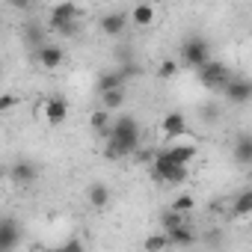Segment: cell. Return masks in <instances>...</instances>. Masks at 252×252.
I'll use <instances>...</instances> for the list:
<instances>
[{"label": "cell", "mask_w": 252, "mask_h": 252, "mask_svg": "<svg viewBox=\"0 0 252 252\" xmlns=\"http://www.w3.org/2000/svg\"><path fill=\"white\" fill-rule=\"evenodd\" d=\"M15 107H18V98L15 95H0V116L9 113V110H15Z\"/></svg>", "instance_id": "484cf974"}, {"label": "cell", "mask_w": 252, "mask_h": 252, "mask_svg": "<svg viewBox=\"0 0 252 252\" xmlns=\"http://www.w3.org/2000/svg\"><path fill=\"white\" fill-rule=\"evenodd\" d=\"M131 18H134V24L137 27H152L155 24V18H158V9H155V3H137L134 9H131Z\"/></svg>", "instance_id": "2e32d148"}, {"label": "cell", "mask_w": 252, "mask_h": 252, "mask_svg": "<svg viewBox=\"0 0 252 252\" xmlns=\"http://www.w3.org/2000/svg\"><path fill=\"white\" fill-rule=\"evenodd\" d=\"M152 175L163 184H184L190 178V169H187V163H175L163 152H158L155 160H152Z\"/></svg>", "instance_id": "7a4b0ae2"}, {"label": "cell", "mask_w": 252, "mask_h": 252, "mask_svg": "<svg viewBox=\"0 0 252 252\" xmlns=\"http://www.w3.org/2000/svg\"><path fill=\"white\" fill-rule=\"evenodd\" d=\"M60 249H63V252H77V249H83V243H80V240H65Z\"/></svg>", "instance_id": "83f0119b"}, {"label": "cell", "mask_w": 252, "mask_h": 252, "mask_svg": "<svg viewBox=\"0 0 252 252\" xmlns=\"http://www.w3.org/2000/svg\"><path fill=\"white\" fill-rule=\"evenodd\" d=\"M160 131H163L169 140H184V134H187V119H184V113H181V110L166 113L163 122H160Z\"/></svg>", "instance_id": "9c48e42d"}, {"label": "cell", "mask_w": 252, "mask_h": 252, "mask_svg": "<svg viewBox=\"0 0 252 252\" xmlns=\"http://www.w3.org/2000/svg\"><path fill=\"white\" fill-rule=\"evenodd\" d=\"M234 217H249L252 214V190H243L237 199H234Z\"/></svg>", "instance_id": "44dd1931"}, {"label": "cell", "mask_w": 252, "mask_h": 252, "mask_svg": "<svg viewBox=\"0 0 252 252\" xmlns=\"http://www.w3.org/2000/svg\"><path fill=\"white\" fill-rule=\"evenodd\" d=\"M3 181H6V172H3V169H0V184H3Z\"/></svg>", "instance_id": "f1b7e54d"}, {"label": "cell", "mask_w": 252, "mask_h": 252, "mask_svg": "<svg viewBox=\"0 0 252 252\" xmlns=\"http://www.w3.org/2000/svg\"><path fill=\"white\" fill-rule=\"evenodd\" d=\"M193 208H196V199H193L190 193H181V196L172 199V211H178V214H184V217H187Z\"/></svg>", "instance_id": "7402d4cb"}, {"label": "cell", "mask_w": 252, "mask_h": 252, "mask_svg": "<svg viewBox=\"0 0 252 252\" xmlns=\"http://www.w3.org/2000/svg\"><path fill=\"white\" fill-rule=\"evenodd\" d=\"M196 146L193 143H175V146H169V149H163V155L169 158V160H175V163H190L193 158H196Z\"/></svg>", "instance_id": "5bb4252c"}, {"label": "cell", "mask_w": 252, "mask_h": 252, "mask_svg": "<svg viewBox=\"0 0 252 252\" xmlns=\"http://www.w3.org/2000/svg\"><path fill=\"white\" fill-rule=\"evenodd\" d=\"M149 3H163V0H149Z\"/></svg>", "instance_id": "f546056e"}, {"label": "cell", "mask_w": 252, "mask_h": 252, "mask_svg": "<svg viewBox=\"0 0 252 252\" xmlns=\"http://www.w3.org/2000/svg\"><path fill=\"white\" fill-rule=\"evenodd\" d=\"M149 252H158V249H166L169 246V240H166V234H152V237H146V243H143Z\"/></svg>", "instance_id": "cb8c5ba5"}, {"label": "cell", "mask_w": 252, "mask_h": 252, "mask_svg": "<svg viewBox=\"0 0 252 252\" xmlns=\"http://www.w3.org/2000/svg\"><path fill=\"white\" fill-rule=\"evenodd\" d=\"M18 240H21V222L12 220V217H3L0 220V252L15 249Z\"/></svg>", "instance_id": "ba28073f"}, {"label": "cell", "mask_w": 252, "mask_h": 252, "mask_svg": "<svg viewBox=\"0 0 252 252\" xmlns=\"http://www.w3.org/2000/svg\"><path fill=\"white\" fill-rule=\"evenodd\" d=\"M80 6L77 3H71V0H63V3H57L54 9H51V27L57 30L60 24H68V21H80Z\"/></svg>", "instance_id": "30bf717a"}, {"label": "cell", "mask_w": 252, "mask_h": 252, "mask_svg": "<svg viewBox=\"0 0 252 252\" xmlns=\"http://www.w3.org/2000/svg\"><path fill=\"white\" fill-rule=\"evenodd\" d=\"M98 24H101V33L104 36L116 39V36L125 33V27H128V15H125V12H107V15H101Z\"/></svg>", "instance_id": "7c38bea8"}, {"label": "cell", "mask_w": 252, "mask_h": 252, "mask_svg": "<svg viewBox=\"0 0 252 252\" xmlns=\"http://www.w3.org/2000/svg\"><path fill=\"white\" fill-rule=\"evenodd\" d=\"M178 68H181V65H178L175 60H163V63L158 65V77H160V80H172V77L178 74Z\"/></svg>", "instance_id": "603a6c76"}, {"label": "cell", "mask_w": 252, "mask_h": 252, "mask_svg": "<svg viewBox=\"0 0 252 252\" xmlns=\"http://www.w3.org/2000/svg\"><path fill=\"white\" fill-rule=\"evenodd\" d=\"M42 113H45V122L57 128V125H63V122L68 119V101H65L63 95H51V98L45 101Z\"/></svg>", "instance_id": "8992f818"}, {"label": "cell", "mask_w": 252, "mask_h": 252, "mask_svg": "<svg viewBox=\"0 0 252 252\" xmlns=\"http://www.w3.org/2000/svg\"><path fill=\"white\" fill-rule=\"evenodd\" d=\"M163 234H166L169 246H193V243H196V234H193V228H190L187 222L172 225V228H163Z\"/></svg>", "instance_id": "4fadbf2b"}, {"label": "cell", "mask_w": 252, "mask_h": 252, "mask_svg": "<svg viewBox=\"0 0 252 252\" xmlns=\"http://www.w3.org/2000/svg\"><path fill=\"white\" fill-rule=\"evenodd\" d=\"M9 178H12L18 187H30V184L39 178V166L30 163V160H18V163L9 169Z\"/></svg>", "instance_id": "8fae6325"}, {"label": "cell", "mask_w": 252, "mask_h": 252, "mask_svg": "<svg viewBox=\"0 0 252 252\" xmlns=\"http://www.w3.org/2000/svg\"><path fill=\"white\" fill-rule=\"evenodd\" d=\"M125 74L119 71V68H110V71H104V74H98V80H95V86H98V92H107V89H125Z\"/></svg>", "instance_id": "e0dca14e"}, {"label": "cell", "mask_w": 252, "mask_h": 252, "mask_svg": "<svg viewBox=\"0 0 252 252\" xmlns=\"http://www.w3.org/2000/svg\"><path fill=\"white\" fill-rule=\"evenodd\" d=\"M33 3H36V0H9V6H12V9H21V12L30 9Z\"/></svg>", "instance_id": "4316f807"}, {"label": "cell", "mask_w": 252, "mask_h": 252, "mask_svg": "<svg viewBox=\"0 0 252 252\" xmlns=\"http://www.w3.org/2000/svg\"><path fill=\"white\" fill-rule=\"evenodd\" d=\"M196 71H199V80H202V86H205V89H211V92H222L225 80L231 77V71H228L222 63H217L214 57H211L208 63H202Z\"/></svg>", "instance_id": "3957f363"}, {"label": "cell", "mask_w": 252, "mask_h": 252, "mask_svg": "<svg viewBox=\"0 0 252 252\" xmlns=\"http://www.w3.org/2000/svg\"><path fill=\"white\" fill-rule=\"evenodd\" d=\"M122 104H125V89H107V92H101V107L104 110L116 113V110H122Z\"/></svg>", "instance_id": "d6986e66"}, {"label": "cell", "mask_w": 252, "mask_h": 252, "mask_svg": "<svg viewBox=\"0 0 252 252\" xmlns=\"http://www.w3.org/2000/svg\"><path fill=\"white\" fill-rule=\"evenodd\" d=\"M110 122H113V113L110 110H95L92 116H89V125H92V131L98 134V137H107V131H110Z\"/></svg>", "instance_id": "ac0fdd59"}, {"label": "cell", "mask_w": 252, "mask_h": 252, "mask_svg": "<svg viewBox=\"0 0 252 252\" xmlns=\"http://www.w3.org/2000/svg\"><path fill=\"white\" fill-rule=\"evenodd\" d=\"M104 158L107 160H122L131 158L140 149V122L134 116H119L110 122V131L104 137Z\"/></svg>", "instance_id": "6da1fadb"}, {"label": "cell", "mask_w": 252, "mask_h": 252, "mask_svg": "<svg viewBox=\"0 0 252 252\" xmlns=\"http://www.w3.org/2000/svg\"><path fill=\"white\" fill-rule=\"evenodd\" d=\"M222 92H225L228 104H249V98H252V83H249L246 77H234V74H231V77L225 80Z\"/></svg>", "instance_id": "5b68a950"}, {"label": "cell", "mask_w": 252, "mask_h": 252, "mask_svg": "<svg viewBox=\"0 0 252 252\" xmlns=\"http://www.w3.org/2000/svg\"><path fill=\"white\" fill-rule=\"evenodd\" d=\"M211 60V48L205 39H187L181 45V63L178 65H187V68H199L202 63Z\"/></svg>", "instance_id": "277c9868"}, {"label": "cell", "mask_w": 252, "mask_h": 252, "mask_svg": "<svg viewBox=\"0 0 252 252\" xmlns=\"http://www.w3.org/2000/svg\"><path fill=\"white\" fill-rule=\"evenodd\" d=\"M86 199H89V205H92L95 211H104V208L110 205V187H107V184H101V181H95V184H89Z\"/></svg>", "instance_id": "9a60e30c"}, {"label": "cell", "mask_w": 252, "mask_h": 252, "mask_svg": "<svg viewBox=\"0 0 252 252\" xmlns=\"http://www.w3.org/2000/svg\"><path fill=\"white\" fill-rule=\"evenodd\" d=\"M234 160L240 163V166H249L252 163V137H240L237 140V146H234Z\"/></svg>", "instance_id": "ffe728a7"}, {"label": "cell", "mask_w": 252, "mask_h": 252, "mask_svg": "<svg viewBox=\"0 0 252 252\" xmlns=\"http://www.w3.org/2000/svg\"><path fill=\"white\" fill-rule=\"evenodd\" d=\"M57 33H60V36H65V39H71V36H77V33H80V21L60 24V27H57Z\"/></svg>", "instance_id": "d4e9b609"}, {"label": "cell", "mask_w": 252, "mask_h": 252, "mask_svg": "<svg viewBox=\"0 0 252 252\" xmlns=\"http://www.w3.org/2000/svg\"><path fill=\"white\" fill-rule=\"evenodd\" d=\"M36 63L45 68V71H57L63 63H65V51L60 45H42L36 51Z\"/></svg>", "instance_id": "52a82bcc"}]
</instances>
